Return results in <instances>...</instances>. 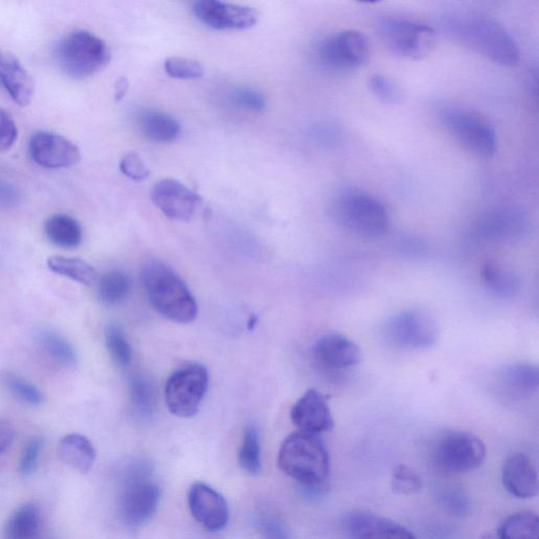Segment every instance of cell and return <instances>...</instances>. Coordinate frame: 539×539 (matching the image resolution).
<instances>
[{
  "label": "cell",
  "mask_w": 539,
  "mask_h": 539,
  "mask_svg": "<svg viewBox=\"0 0 539 539\" xmlns=\"http://www.w3.org/2000/svg\"><path fill=\"white\" fill-rule=\"evenodd\" d=\"M444 28L457 44L489 61L515 67L521 52L509 32L495 19L473 12H455L444 18Z\"/></svg>",
  "instance_id": "1"
},
{
  "label": "cell",
  "mask_w": 539,
  "mask_h": 539,
  "mask_svg": "<svg viewBox=\"0 0 539 539\" xmlns=\"http://www.w3.org/2000/svg\"><path fill=\"white\" fill-rule=\"evenodd\" d=\"M278 466L309 491L321 493L330 473V456L317 435L299 431L285 439Z\"/></svg>",
  "instance_id": "2"
},
{
  "label": "cell",
  "mask_w": 539,
  "mask_h": 539,
  "mask_svg": "<svg viewBox=\"0 0 539 539\" xmlns=\"http://www.w3.org/2000/svg\"><path fill=\"white\" fill-rule=\"evenodd\" d=\"M146 294L154 309L170 321L189 324L197 317L198 307L186 283L161 263H151L142 272Z\"/></svg>",
  "instance_id": "3"
},
{
  "label": "cell",
  "mask_w": 539,
  "mask_h": 539,
  "mask_svg": "<svg viewBox=\"0 0 539 539\" xmlns=\"http://www.w3.org/2000/svg\"><path fill=\"white\" fill-rule=\"evenodd\" d=\"M336 223L359 237L374 239L389 230V213L385 205L370 193L354 187L339 191L332 202Z\"/></svg>",
  "instance_id": "4"
},
{
  "label": "cell",
  "mask_w": 539,
  "mask_h": 539,
  "mask_svg": "<svg viewBox=\"0 0 539 539\" xmlns=\"http://www.w3.org/2000/svg\"><path fill=\"white\" fill-rule=\"evenodd\" d=\"M55 59L68 76L86 79L109 64L111 53L102 38L86 30H77L57 44Z\"/></svg>",
  "instance_id": "5"
},
{
  "label": "cell",
  "mask_w": 539,
  "mask_h": 539,
  "mask_svg": "<svg viewBox=\"0 0 539 539\" xmlns=\"http://www.w3.org/2000/svg\"><path fill=\"white\" fill-rule=\"evenodd\" d=\"M376 31L390 52L411 61H421L436 46L435 30L409 18L382 16L376 23Z\"/></svg>",
  "instance_id": "6"
},
{
  "label": "cell",
  "mask_w": 539,
  "mask_h": 539,
  "mask_svg": "<svg viewBox=\"0 0 539 539\" xmlns=\"http://www.w3.org/2000/svg\"><path fill=\"white\" fill-rule=\"evenodd\" d=\"M431 458L438 472L448 475L464 474L483 465L486 446L482 439L473 433L447 431L436 438Z\"/></svg>",
  "instance_id": "7"
},
{
  "label": "cell",
  "mask_w": 539,
  "mask_h": 539,
  "mask_svg": "<svg viewBox=\"0 0 539 539\" xmlns=\"http://www.w3.org/2000/svg\"><path fill=\"white\" fill-rule=\"evenodd\" d=\"M441 121L455 141L473 155L487 159L496 153L497 135L483 114L451 106L441 111Z\"/></svg>",
  "instance_id": "8"
},
{
  "label": "cell",
  "mask_w": 539,
  "mask_h": 539,
  "mask_svg": "<svg viewBox=\"0 0 539 539\" xmlns=\"http://www.w3.org/2000/svg\"><path fill=\"white\" fill-rule=\"evenodd\" d=\"M208 370L198 364H190L175 371L168 379L165 389L169 411L178 416H194L208 391Z\"/></svg>",
  "instance_id": "9"
},
{
  "label": "cell",
  "mask_w": 539,
  "mask_h": 539,
  "mask_svg": "<svg viewBox=\"0 0 539 539\" xmlns=\"http://www.w3.org/2000/svg\"><path fill=\"white\" fill-rule=\"evenodd\" d=\"M161 495V489L152 481L147 467H133L127 475L121 502L125 524L137 528L149 522L161 501Z\"/></svg>",
  "instance_id": "10"
},
{
  "label": "cell",
  "mask_w": 539,
  "mask_h": 539,
  "mask_svg": "<svg viewBox=\"0 0 539 539\" xmlns=\"http://www.w3.org/2000/svg\"><path fill=\"white\" fill-rule=\"evenodd\" d=\"M370 56L368 38L362 32L345 30L324 39L316 48V59L322 67L337 72L364 66Z\"/></svg>",
  "instance_id": "11"
},
{
  "label": "cell",
  "mask_w": 539,
  "mask_h": 539,
  "mask_svg": "<svg viewBox=\"0 0 539 539\" xmlns=\"http://www.w3.org/2000/svg\"><path fill=\"white\" fill-rule=\"evenodd\" d=\"M437 327L426 312L408 309L388 319L384 328L386 341L393 347L406 350L431 348L437 339Z\"/></svg>",
  "instance_id": "12"
},
{
  "label": "cell",
  "mask_w": 539,
  "mask_h": 539,
  "mask_svg": "<svg viewBox=\"0 0 539 539\" xmlns=\"http://www.w3.org/2000/svg\"><path fill=\"white\" fill-rule=\"evenodd\" d=\"M192 12L199 22L217 30H248L258 23V12L247 6L201 0L193 5Z\"/></svg>",
  "instance_id": "13"
},
{
  "label": "cell",
  "mask_w": 539,
  "mask_h": 539,
  "mask_svg": "<svg viewBox=\"0 0 539 539\" xmlns=\"http://www.w3.org/2000/svg\"><path fill=\"white\" fill-rule=\"evenodd\" d=\"M33 161L47 169L70 168L81 162V150L70 139L49 131L35 132L29 144Z\"/></svg>",
  "instance_id": "14"
},
{
  "label": "cell",
  "mask_w": 539,
  "mask_h": 539,
  "mask_svg": "<svg viewBox=\"0 0 539 539\" xmlns=\"http://www.w3.org/2000/svg\"><path fill=\"white\" fill-rule=\"evenodd\" d=\"M152 201L164 215L179 222L191 221L203 203L201 196L170 178L154 186Z\"/></svg>",
  "instance_id": "15"
},
{
  "label": "cell",
  "mask_w": 539,
  "mask_h": 539,
  "mask_svg": "<svg viewBox=\"0 0 539 539\" xmlns=\"http://www.w3.org/2000/svg\"><path fill=\"white\" fill-rule=\"evenodd\" d=\"M188 503L196 521L207 530H223L229 522L225 497L204 483H195L189 491Z\"/></svg>",
  "instance_id": "16"
},
{
  "label": "cell",
  "mask_w": 539,
  "mask_h": 539,
  "mask_svg": "<svg viewBox=\"0 0 539 539\" xmlns=\"http://www.w3.org/2000/svg\"><path fill=\"white\" fill-rule=\"evenodd\" d=\"M316 363L327 371L339 372L361 363V349L350 338L329 333L319 338L313 347Z\"/></svg>",
  "instance_id": "17"
},
{
  "label": "cell",
  "mask_w": 539,
  "mask_h": 539,
  "mask_svg": "<svg viewBox=\"0 0 539 539\" xmlns=\"http://www.w3.org/2000/svg\"><path fill=\"white\" fill-rule=\"evenodd\" d=\"M290 415L292 423L301 432L317 435L334 428V419L326 396L314 389L298 399Z\"/></svg>",
  "instance_id": "18"
},
{
  "label": "cell",
  "mask_w": 539,
  "mask_h": 539,
  "mask_svg": "<svg viewBox=\"0 0 539 539\" xmlns=\"http://www.w3.org/2000/svg\"><path fill=\"white\" fill-rule=\"evenodd\" d=\"M348 539H417L407 528L370 512H353L345 518Z\"/></svg>",
  "instance_id": "19"
},
{
  "label": "cell",
  "mask_w": 539,
  "mask_h": 539,
  "mask_svg": "<svg viewBox=\"0 0 539 539\" xmlns=\"http://www.w3.org/2000/svg\"><path fill=\"white\" fill-rule=\"evenodd\" d=\"M0 86L16 105L31 104L35 90L33 78L18 58L4 50H0Z\"/></svg>",
  "instance_id": "20"
},
{
  "label": "cell",
  "mask_w": 539,
  "mask_h": 539,
  "mask_svg": "<svg viewBox=\"0 0 539 539\" xmlns=\"http://www.w3.org/2000/svg\"><path fill=\"white\" fill-rule=\"evenodd\" d=\"M502 478L505 489L517 498H532L538 493L537 472L525 454L514 453L506 458Z\"/></svg>",
  "instance_id": "21"
},
{
  "label": "cell",
  "mask_w": 539,
  "mask_h": 539,
  "mask_svg": "<svg viewBox=\"0 0 539 539\" xmlns=\"http://www.w3.org/2000/svg\"><path fill=\"white\" fill-rule=\"evenodd\" d=\"M58 455L72 469L88 473L96 459V451L85 435L71 433L62 438L58 445Z\"/></svg>",
  "instance_id": "22"
},
{
  "label": "cell",
  "mask_w": 539,
  "mask_h": 539,
  "mask_svg": "<svg viewBox=\"0 0 539 539\" xmlns=\"http://www.w3.org/2000/svg\"><path fill=\"white\" fill-rule=\"evenodd\" d=\"M498 384L508 396L517 398L529 396L538 388V368L527 363L508 366L499 374Z\"/></svg>",
  "instance_id": "23"
},
{
  "label": "cell",
  "mask_w": 539,
  "mask_h": 539,
  "mask_svg": "<svg viewBox=\"0 0 539 539\" xmlns=\"http://www.w3.org/2000/svg\"><path fill=\"white\" fill-rule=\"evenodd\" d=\"M138 124L150 141L172 143L181 134V124L172 115L158 110H145L138 115Z\"/></svg>",
  "instance_id": "24"
},
{
  "label": "cell",
  "mask_w": 539,
  "mask_h": 539,
  "mask_svg": "<svg viewBox=\"0 0 539 539\" xmlns=\"http://www.w3.org/2000/svg\"><path fill=\"white\" fill-rule=\"evenodd\" d=\"M41 527V510L34 504H26L18 508L8 519L4 539H37Z\"/></svg>",
  "instance_id": "25"
},
{
  "label": "cell",
  "mask_w": 539,
  "mask_h": 539,
  "mask_svg": "<svg viewBox=\"0 0 539 539\" xmlns=\"http://www.w3.org/2000/svg\"><path fill=\"white\" fill-rule=\"evenodd\" d=\"M49 241L64 249L77 248L83 242V229L75 218L67 214H55L45 225Z\"/></svg>",
  "instance_id": "26"
},
{
  "label": "cell",
  "mask_w": 539,
  "mask_h": 539,
  "mask_svg": "<svg viewBox=\"0 0 539 539\" xmlns=\"http://www.w3.org/2000/svg\"><path fill=\"white\" fill-rule=\"evenodd\" d=\"M39 350L52 364L65 368H74L77 364L75 349L63 335L53 331H43L37 337Z\"/></svg>",
  "instance_id": "27"
},
{
  "label": "cell",
  "mask_w": 539,
  "mask_h": 539,
  "mask_svg": "<svg viewBox=\"0 0 539 539\" xmlns=\"http://www.w3.org/2000/svg\"><path fill=\"white\" fill-rule=\"evenodd\" d=\"M47 267L56 275L84 286H93L98 281L95 269L81 258L52 256L47 261Z\"/></svg>",
  "instance_id": "28"
},
{
  "label": "cell",
  "mask_w": 539,
  "mask_h": 539,
  "mask_svg": "<svg viewBox=\"0 0 539 539\" xmlns=\"http://www.w3.org/2000/svg\"><path fill=\"white\" fill-rule=\"evenodd\" d=\"M131 291V279L123 271L112 270L97 281L99 301L108 306L122 303Z\"/></svg>",
  "instance_id": "29"
},
{
  "label": "cell",
  "mask_w": 539,
  "mask_h": 539,
  "mask_svg": "<svg viewBox=\"0 0 539 539\" xmlns=\"http://www.w3.org/2000/svg\"><path fill=\"white\" fill-rule=\"evenodd\" d=\"M482 277L487 289L498 297L511 298L521 289L518 277L495 263L489 262L485 265Z\"/></svg>",
  "instance_id": "30"
},
{
  "label": "cell",
  "mask_w": 539,
  "mask_h": 539,
  "mask_svg": "<svg viewBox=\"0 0 539 539\" xmlns=\"http://www.w3.org/2000/svg\"><path fill=\"white\" fill-rule=\"evenodd\" d=\"M539 521L535 513L519 512L509 516L499 530V539H538Z\"/></svg>",
  "instance_id": "31"
},
{
  "label": "cell",
  "mask_w": 539,
  "mask_h": 539,
  "mask_svg": "<svg viewBox=\"0 0 539 539\" xmlns=\"http://www.w3.org/2000/svg\"><path fill=\"white\" fill-rule=\"evenodd\" d=\"M129 386L134 413L144 419L151 417L155 409V391L152 383L143 375H133Z\"/></svg>",
  "instance_id": "32"
},
{
  "label": "cell",
  "mask_w": 539,
  "mask_h": 539,
  "mask_svg": "<svg viewBox=\"0 0 539 539\" xmlns=\"http://www.w3.org/2000/svg\"><path fill=\"white\" fill-rule=\"evenodd\" d=\"M239 464L249 474L256 475L262 470L261 442L255 428L248 427L238 454Z\"/></svg>",
  "instance_id": "33"
},
{
  "label": "cell",
  "mask_w": 539,
  "mask_h": 539,
  "mask_svg": "<svg viewBox=\"0 0 539 539\" xmlns=\"http://www.w3.org/2000/svg\"><path fill=\"white\" fill-rule=\"evenodd\" d=\"M3 384L19 402L32 407H39L44 403L42 391L21 376L8 373L3 376Z\"/></svg>",
  "instance_id": "34"
},
{
  "label": "cell",
  "mask_w": 539,
  "mask_h": 539,
  "mask_svg": "<svg viewBox=\"0 0 539 539\" xmlns=\"http://www.w3.org/2000/svg\"><path fill=\"white\" fill-rule=\"evenodd\" d=\"M391 488L397 495L413 496L422 492L423 481L414 470L405 465H399L393 470Z\"/></svg>",
  "instance_id": "35"
},
{
  "label": "cell",
  "mask_w": 539,
  "mask_h": 539,
  "mask_svg": "<svg viewBox=\"0 0 539 539\" xmlns=\"http://www.w3.org/2000/svg\"><path fill=\"white\" fill-rule=\"evenodd\" d=\"M368 87L373 95L385 104L398 105L403 102V90L386 75L373 74L369 78Z\"/></svg>",
  "instance_id": "36"
},
{
  "label": "cell",
  "mask_w": 539,
  "mask_h": 539,
  "mask_svg": "<svg viewBox=\"0 0 539 539\" xmlns=\"http://www.w3.org/2000/svg\"><path fill=\"white\" fill-rule=\"evenodd\" d=\"M106 345L115 363L127 368L132 361V348L121 328L110 326L106 333Z\"/></svg>",
  "instance_id": "37"
},
{
  "label": "cell",
  "mask_w": 539,
  "mask_h": 539,
  "mask_svg": "<svg viewBox=\"0 0 539 539\" xmlns=\"http://www.w3.org/2000/svg\"><path fill=\"white\" fill-rule=\"evenodd\" d=\"M165 71L170 77L183 81L202 78L205 74L204 67L194 59L177 56L167 59Z\"/></svg>",
  "instance_id": "38"
},
{
  "label": "cell",
  "mask_w": 539,
  "mask_h": 539,
  "mask_svg": "<svg viewBox=\"0 0 539 539\" xmlns=\"http://www.w3.org/2000/svg\"><path fill=\"white\" fill-rule=\"evenodd\" d=\"M231 99L235 106L247 111L257 113L267 108V99L264 94L253 88H238L232 93Z\"/></svg>",
  "instance_id": "39"
},
{
  "label": "cell",
  "mask_w": 539,
  "mask_h": 539,
  "mask_svg": "<svg viewBox=\"0 0 539 539\" xmlns=\"http://www.w3.org/2000/svg\"><path fill=\"white\" fill-rule=\"evenodd\" d=\"M44 448V439L34 436L30 439L22 453L21 462H19V472L24 476L32 475L39 463Z\"/></svg>",
  "instance_id": "40"
},
{
  "label": "cell",
  "mask_w": 539,
  "mask_h": 539,
  "mask_svg": "<svg viewBox=\"0 0 539 539\" xmlns=\"http://www.w3.org/2000/svg\"><path fill=\"white\" fill-rule=\"evenodd\" d=\"M439 499H441L442 505L454 515L464 516L470 512V499L461 490L447 489L442 492Z\"/></svg>",
  "instance_id": "41"
},
{
  "label": "cell",
  "mask_w": 539,
  "mask_h": 539,
  "mask_svg": "<svg viewBox=\"0 0 539 539\" xmlns=\"http://www.w3.org/2000/svg\"><path fill=\"white\" fill-rule=\"evenodd\" d=\"M119 167H121L123 174L134 182H144L150 175V171L141 156L134 152L125 155Z\"/></svg>",
  "instance_id": "42"
},
{
  "label": "cell",
  "mask_w": 539,
  "mask_h": 539,
  "mask_svg": "<svg viewBox=\"0 0 539 539\" xmlns=\"http://www.w3.org/2000/svg\"><path fill=\"white\" fill-rule=\"evenodd\" d=\"M18 136V129L14 118L5 109L0 108V153L9 151Z\"/></svg>",
  "instance_id": "43"
},
{
  "label": "cell",
  "mask_w": 539,
  "mask_h": 539,
  "mask_svg": "<svg viewBox=\"0 0 539 539\" xmlns=\"http://www.w3.org/2000/svg\"><path fill=\"white\" fill-rule=\"evenodd\" d=\"M259 532L265 539H291L287 530L281 524L270 518L262 519L259 523Z\"/></svg>",
  "instance_id": "44"
},
{
  "label": "cell",
  "mask_w": 539,
  "mask_h": 539,
  "mask_svg": "<svg viewBox=\"0 0 539 539\" xmlns=\"http://www.w3.org/2000/svg\"><path fill=\"white\" fill-rule=\"evenodd\" d=\"M14 438V426L6 419H0V454H3L11 447Z\"/></svg>",
  "instance_id": "45"
},
{
  "label": "cell",
  "mask_w": 539,
  "mask_h": 539,
  "mask_svg": "<svg viewBox=\"0 0 539 539\" xmlns=\"http://www.w3.org/2000/svg\"><path fill=\"white\" fill-rule=\"evenodd\" d=\"M128 91V81L126 78H119L115 85V101L119 102L125 97Z\"/></svg>",
  "instance_id": "46"
},
{
  "label": "cell",
  "mask_w": 539,
  "mask_h": 539,
  "mask_svg": "<svg viewBox=\"0 0 539 539\" xmlns=\"http://www.w3.org/2000/svg\"><path fill=\"white\" fill-rule=\"evenodd\" d=\"M15 192L9 185L0 182V203L9 204L14 201Z\"/></svg>",
  "instance_id": "47"
}]
</instances>
